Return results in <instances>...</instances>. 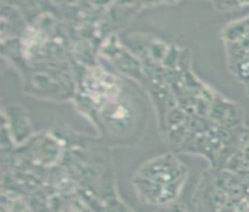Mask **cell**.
Masks as SVG:
<instances>
[{
	"instance_id": "obj_1",
	"label": "cell",
	"mask_w": 249,
	"mask_h": 212,
	"mask_svg": "<svg viewBox=\"0 0 249 212\" xmlns=\"http://www.w3.org/2000/svg\"><path fill=\"white\" fill-rule=\"evenodd\" d=\"M138 177L151 179L164 186L182 184L185 179V169L172 155H164L141 167L138 172Z\"/></svg>"
}]
</instances>
